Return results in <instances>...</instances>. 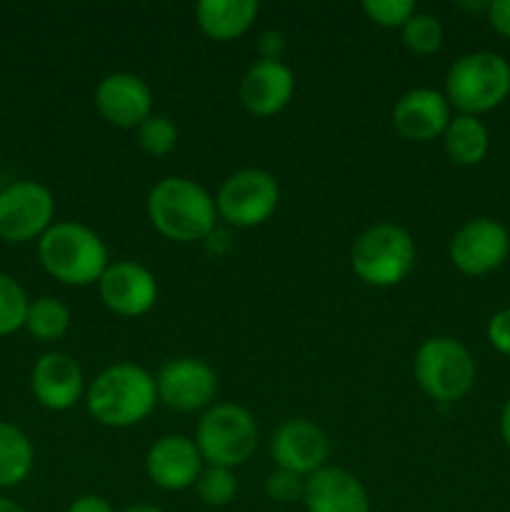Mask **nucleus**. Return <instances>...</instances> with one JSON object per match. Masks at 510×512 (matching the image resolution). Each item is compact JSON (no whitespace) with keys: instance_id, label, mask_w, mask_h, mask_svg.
Masks as SVG:
<instances>
[{"instance_id":"1","label":"nucleus","mask_w":510,"mask_h":512,"mask_svg":"<svg viewBox=\"0 0 510 512\" xmlns=\"http://www.w3.org/2000/svg\"><path fill=\"white\" fill-rule=\"evenodd\" d=\"M148 220L163 238L195 243L215 233L218 210L208 190L190 178H163L148 193Z\"/></svg>"},{"instance_id":"2","label":"nucleus","mask_w":510,"mask_h":512,"mask_svg":"<svg viewBox=\"0 0 510 512\" xmlns=\"http://www.w3.org/2000/svg\"><path fill=\"white\" fill-rule=\"evenodd\" d=\"M158 403L155 378L135 363H115L90 383L85 408L105 428H133L153 413Z\"/></svg>"},{"instance_id":"3","label":"nucleus","mask_w":510,"mask_h":512,"mask_svg":"<svg viewBox=\"0 0 510 512\" xmlns=\"http://www.w3.org/2000/svg\"><path fill=\"white\" fill-rule=\"evenodd\" d=\"M38 258L50 278L73 288L98 283L110 265L103 238L75 220L53 223L45 230L38 240Z\"/></svg>"},{"instance_id":"4","label":"nucleus","mask_w":510,"mask_h":512,"mask_svg":"<svg viewBox=\"0 0 510 512\" xmlns=\"http://www.w3.org/2000/svg\"><path fill=\"white\" fill-rule=\"evenodd\" d=\"M413 235L393 223H380L365 230L353 245L350 265L363 283L373 288H393L403 283L415 268Z\"/></svg>"},{"instance_id":"5","label":"nucleus","mask_w":510,"mask_h":512,"mask_svg":"<svg viewBox=\"0 0 510 512\" xmlns=\"http://www.w3.org/2000/svg\"><path fill=\"white\" fill-rule=\"evenodd\" d=\"M510 93V65L498 53L478 50L453 63L445 78V98L460 115L488 113Z\"/></svg>"},{"instance_id":"6","label":"nucleus","mask_w":510,"mask_h":512,"mask_svg":"<svg viewBox=\"0 0 510 512\" xmlns=\"http://www.w3.org/2000/svg\"><path fill=\"white\" fill-rule=\"evenodd\" d=\"M195 445L203 455V463L235 470L258 448V425L240 405L218 403L200 418Z\"/></svg>"},{"instance_id":"7","label":"nucleus","mask_w":510,"mask_h":512,"mask_svg":"<svg viewBox=\"0 0 510 512\" xmlns=\"http://www.w3.org/2000/svg\"><path fill=\"white\" fill-rule=\"evenodd\" d=\"M413 373L420 390L435 403L465 398L475 383V360L463 343L453 338H430L418 348Z\"/></svg>"},{"instance_id":"8","label":"nucleus","mask_w":510,"mask_h":512,"mask_svg":"<svg viewBox=\"0 0 510 512\" xmlns=\"http://www.w3.org/2000/svg\"><path fill=\"white\" fill-rule=\"evenodd\" d=\"M280 200L278 180L260 168L235 170L218 190V218L233 228H258L275 213Z\"/></svg>"},{"instance_id":"9","label":"nucleus","mask_w":510,"mask_h":512,"mask_svg":"<svg viewBox=\"0 0 510 512\" xmlns=\"http://www.w3.org/2000/svg\"><path fill=\"white\" fill-rule=\"evenodd\" d=\"M55 198L43 183L18 180L0 190V240L5 243H28L43 238L53 225Z\"/></svg>"},{"instance_id":"10","label":"nucleus","mask_w":510,"mask_h":512,"mask_svg":"<svg viewBox=\"0 0 510 512\" xmlns=\"http://www.w3.org/2000/svg\"><path fill=\"white\" fill-rule=\"evenodd\" d=\"M155 388L165 408L178 410V413H195L215 398L218 375L200 358H175L160 368Z\"/></svg>"},{"instance_id":"11","label":"nucleus","mask_w":510,"mask_h":512,"mask_svg":"<svg viewBox=\"0 0 510 512\" xmlns=\"http://www.w3.org/2000/svg\"><path fill=\"white\" fill-rule=\"evenodd\" d=\"M450 260L465 275H488L505 263L510 253V235L490 218L465 223L450 240Z\"/></svg>"},{"instance_id":"12","label":"nucleus","mask_w":510,"mask_h":512,"mask_svg":"<svg viewBox=\"0 0 510 512\" xmlns=\"http://www.w3.org/2000/svg\"><path fill=\"white\" fill-rule=\"evenodd\" d=\"M98 290L105 308L120 318H140L158 303V280L145 265L133 260L110 263L98 280Z\"/></svg>"},{"instance_id":"13","label":"nucleus","mask_w":510,"mask_h":512,"mask_svg":"<svg viewBox=\"0 0 510 512\" xmlns=\"http://www.w3.org/2000/svg\"><path fill=\"white\" fill-rule=\"evenodd\" d=\"M95 108L115 128H140L153 115V90L135 73H110L95 88Z\"/></svg>"},{"instance_id":"14","label":"nucleus","mask_w":510,"mask_h":512,"mask_svg":"<svg viewBox=\"0 0 510 512\" xmlns=\"http://www.w3.org/2000/svg\"><path fill=\"white\" fill-rule=\"evenodd\" d=\"M270 453L280 470L308 478L315 470H320L328 460L330 443L323 428L305 418L285 420L270 440Z\"/></svg>"},{"instance_id":"15","label":"nucleus","mask_w":510,"mask_h":512,"mask_svg":"<svg viewBox=\"0 0 510 512\" xmlns=\"http://www.w3.org/2000/svg\"><path fill=\"white\" fill-rule=\"evenodd\" d=\"M145 473L150 483L168 493H180L198 483L203 473V455L195 440L183 435H163L145 455Z\"/></svg>"},{"instance_id":"16","label":"nucleus","mask_w":510,"mask_h":512,"mask_svg":"<svg viewBox=\"0 0 510 512\" xmlns=\"http://www.w3.org/2000/svg\"><path fill=\"white\" fill-rule=\"evenodd\" d=\"M295 93V75L280 60H258L240 80V103L255 118L278 115Z\"/></svg>"},{"instance_id":"17","label":"nucleus","mask_w":510,"mask_h":512,"mask_svg":"<svg viewBox=\"0 0 510 512\" xmlns=\"http://www.w3.org/2000/svg\"><path fill=\"white\" fill-rule=\"evenodd\" d=\"M303 505L308 512H370L365 485L350 470L333 465L305 478Z\"/></svg>"},{"instance_id":"18","label":"nucleus","mask_w":510,"mask_h":512,"mask_svg":"<svg viewBox=\"0 0 510 512\" xmlns=\"http://www.w3.org/2000/svg\"><path fill=\"white\" fill-rule=\"evenodd\" d=\"M30 390L43 408L63 413L83 398V370L70 355L45 353L33 365Z\"/></svg>"},{"instance_id":"19","label":"nucleus","mask_w":510,"mask_h":512,"mask_svg":"<svg viewBox=\"0 0 510 512\" xmlns=\"http://www.w3.org/2000/svg\"><path fill=\"white\" fill-rule=\"evenodd\" d=\"M450 123V103L430 88L408 90L393 108V125L405 140L428 143L440 138Z\"/></svg>"},{"instance_id":"20","label":"nucleus","mask_w":510,"mask_h":512,"mask_svg":"<svg viewBox=\"0 0 510 512\" xmlns=\"http://www.w3.org/2000/svg\"><path fill=\"white\" fill-rule=\"evenodd\" d=\"M258 13L255 0H203L195 8V20L210 40L228 43L248 33Z\"/></svg>"},{"instance_id":"21","label":"nucleus","mask_w":510,"mask_h":512,"mask_svg":"<svg viewBox=\"0 0 510 512\" xmlns=\"http://www.w3.org/2000/svg\"><path fill=\"white\" fill-rule=\"evenodd\" d=\"M488 128L475 115L450 118L443 133V148L455 165H478L488 153Z\"/></svg>"},{"instance_id":"22","label":"nucleus","mask_w":510,"mask_h":512,"mask_svg":"<svg viewBox=\"0 0 510 512\" xmlns=\"http://www.w3.org/2000/svg\"><path fill=\"white\" fill-rule=\"evenodd\" d=\"M35 450L28 435L13 423L0 420V488L25 483L33 470Z\"/></svg>"},{"instance_id":"23","label":"nucleus","mask_w":510,"mask_h":512,"mask_svg":"<svg viewBox=\"0 0 510 512\" xmlns=\"http://www.w3.org/2000/svg\"><path fill=\"white\" fill-rule=\"evenodd\" d=\"M25 330L40 343L60 340L70 330V310L58 298H38L28 305L25 315Z\"/></svg>"},{"instance_id":"24","label":"nucleus","mask_w":510,"mask_h":512,"mask_svg":"<svg viewBox=\"0 0 510 512\" xmlns=\"http://www.w3.org/2000/svg\"><path fill=\"white\" fill-rule=\"evenodd\" d=\"M28 295L20 288V283L10 275L0 273V338L18 333L25 328V315H28Z\"/></svg>"},{"instance_id":"25","label":"nucleus","mask_w":510,"mask_h":512,"mask_svg":"<svg viewBox=\"0 0 510 512\" xmlns=\"http://www.w3.org/2000/svg\"><path fill=\"white\" fill-rule=\"evenodd\" d=\"M403 45L415 55H433L443 45V25L435 15L418 13L403 25Z\"/></svg>"},{"instance_id":"26","label":"nucleus","mask_w":510,"mask_h":512,"mask_svg":"<svg viewBox=\"0 0 510 512\" xmlns=\"http://www.w3.org/2000/svg\"><path fill=\"white\" fill-rule=\"evenodd\" d=\"M195 490H198V498L203 505H208V508H225V505L233 503L235 493H238V478H235L233 470L208 465L200 473Z\"/></svg>"},{"instance_id":"27","label":"nucleus","mask_w":510,"mask_h":512,"mask_svg":"<svg viewBox=\"0 0 510 512\" xmlns=\"http://www.w3.org/2000/svg\"><path fill=\"white\" fill-rule=\"evenodd\" d=\"M138 143L148 155L163 158V155L173 153L175 145H178V128L168 115L153 113L145 123H140Z\"/></svg>"},{"instance_id":"28","label":"nucleus","mask_w":510,"mask_h":512,"mask_svg":"<svg viewBox=\"0 0 510 512\" xmlns=\"http://www.w3.org/2000/svg\"><path fill=\"white\" fill-rule=\"evenodd\" d=\"M363 13L368 15L370 23L380 28L403 30V25L415 15V3L413 0H365Z\"/></svg>"},{"instance_id":"29","label":"nucleus","mask_w":510,"mask_h":512,"mask_svg":"<svg viewBox=\"0 0 510 512\" xmlns=\"http://www.w3.org/2000/svg\"><path fill=\"white\" fill-rule=\"evenodd\" d=\"M303 493H305V478H300V475L295 473H288V470L278 468L275 473L268 475V480H265V495L280 505L298 503V500H303Z\"/></svg>"},{"instance_id":"30","label":"nucleus","mask_w":510,"mask_h":512,"mask_svg":"<svg viewBox=\"0 0 510 512\" xmlns=\"http://www.w3.org/2000/svg\"><path fill=\"white\" fill-rule=\"evenodd\" d=\"M488 340L495 350L510 355V308L493 315L488 323Z\"/></svg>"},{"instance_id":"31","label":"nucleus","mask_w":510,"mask_h":512,"mask_svg":"<svg viewBox=\"0 0 510 512\" xmlns=\"http://www.w3.org/2000/svg\"><path fill=\"white\" fill-rule=\"evenodd\" d=\"M488 20L495 33L510 38V0H495L488 5Z\"/></svg>"},{"instance_id":"32","label":"nucleus","mask_w":510,"mask_h":512,"mask_svg":"<svg viewBox=\"0 0 510 512\" xmlns=\"http://www.w3.org/2000/svg\"><path fill=\"white\" fill-rule=\"evenodd\" d=\"M260 60H280L283 53V35L275 33V30H265L260 35Z\"/></svg>"},{"instance_id":"33","label":"nucleus","mask_w":510,"mask_h":512,"mask_svg":"<svg viewBox=\"0 0 510 512\" xmlns=\"http://www.w3.org/2000/svg\"><path fill=\"white\" fill-rule=\"evenodd\" d=\"M68 512H115L113 505L108 503L100 495H80L78 500H73Z\"/></svg>"},{"instance_id":"34","label":"nucleus","mask_w":510,"mask_h":512,"mask_svg":"<svg viewBox=\"0 0 510 512\" xmlns=\"http://www.w3.org/2000/svg\"><path fill=\"white\" fill-rule=\"evenodd\" d=\"M500 433H503L505 445H508V448H510V400H508V403H505L503 415H500Z\"/></svg>"},{"instance_id":"35","label":"nucleus","mask_w":510,"mask_h":512,"mask_svg":"<svg viewBox=\"0 0 510 512\" xmlns=\"http://www.w3.org/2000/svg\"><path fill=\"white\" fill-rule=\"evenodd\" d=\"M0 512H28V510H25L23 505L15 503V500L0 498Z\"/></svg>"},{"instance_id":"36","label":"nucleus","mask_w":510,"mask_h":512,"mask_svg":"<svg viewBox=\"0 0 510 512\" xmlns=\"http://www.w3.org/2000/svg\"><path fill=\"white\" fill-rule=\"evenodd\" d=\"M120 512H163L158 508V505H150V503H135V505H130V508H125V510H120Z\"/></svg>"}]
</instances>
